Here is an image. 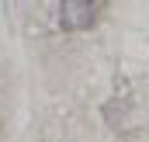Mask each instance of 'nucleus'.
<instances>
[{"label": "nucleus", "mask_w": 149, "mask_h": 142, "mask_svg": "<svg viewBox=\"0 0 149 142\" xmlns=\"http://www.w3.org/2000/svg\"><path fill=\"white\" fill-rule=\"evenodd\" d=\"M94 21V0H63V24L70 31H83Z\"/></svg>", "instance_id": "nucleus-1"}]
</instances>
